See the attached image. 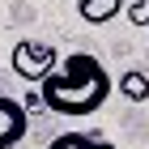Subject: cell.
Listing matches in <instances>:
<instances>
[{
	"label": "cell",
	"instance_id": "cell-1",
	"mask_svg": "<svg viewBox=\"0 0 149 149\" xmlns=\"http://www.w3.org/2000/svg\"><path fill=\"white\" fill-rule=\"evenodd\" d=\"M111 90L115 81L94 51H68L38 77V102L56 115H94Z\"/></svg>",
	"mask_w": 149,
	"mask_h": 149
},
{
	"label": "cell",
	"instance_id": "cell-2",
	"mask_svg": "<svg viewBox=\"0 0 149 149\" xmlns=\"http://www.w3.org/2000/svg\"><path fill=\"white\" fill-rule=\"evenodd\" d=\"M60 60V51L51 43H38V38H22V43H13V56H9V68L13 77L22 81H38L51 64Z\"/></svg>",
	"mask_w": 149,
	"mask_h": 149
},
{
	"label": "cell",
	"instance_id": "cell-3",
	"mask_svg": "<svg viewBox=\"0 0 149 149\" xmlns=\"http://www.w3.org/2000/svg\"><path fill=\"white\" fill-rule=\"evenodd\" d=\"M26 132H30V115H26V107L17 102V98H9V94H0V149L22 145Z\"/></svg>",
	"mask_w": 149,
	"mask_h": 149
},
{
	"label": "cell",
	"instance_id": "cell-4",
	"mask_svg": "<svg viewBox=\"0 0 149 149\" xmlns=\"http://www.w3.org/2000/svg\"><path fill=\"white\" fill-rule=\"evenodd\" d=\"M119 9H124V0H77V13H81V22H90V26H107L119 17Z\"/></svg>",
	"mask_w": 149,
	"mask_h": 149
},
{
	"label": "cell",
	"instance_id": "cell-5",
	"mask_svg": "<svg viewBox=\"0 0 149 149\" xmlns=\"http://www.w3.org/2000/svg\"><path fill=\"white\" fill-rule=\"evenodd\" d=\"M115 90L124 94L128 102H149V77H145V72H136V68H128L124 77L115 81Z\"/></svg>",
	"mask_w": 149,
	"mask_h": 149
},
{
	"label": "cell",
	"instance_id": "cell-6",
	"mask_svg": "<svg viewBox=\"0 0 149 149\" xmlns=\"http://www.w3.org/2000/svg\"><path fill=\"white\" fill-rule=\"evenodd\" d=\"M47 149H115V145L102 136H90V132H60Z\"/></svg>",
	"mask_w": 149,
	"mask_h": 149
},
{
	"label": "cell",
	"instance_id": "cell-7",
	"mask_svg": "<svg viewBox=\"0 0 149 149\" xmlns=\"http://www.w3.org/2000/svg\"><path fill=\"white\" fill-rule=\"evenodd\" d=\"M128 22L145 30L149 26V0H128Z\"/></svg>",
	"mask_w": 149,
	"mask_h": 149
}]
</instances>
